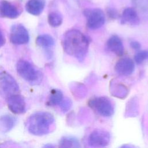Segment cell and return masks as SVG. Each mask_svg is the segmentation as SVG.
Returning a JSON list of instances; mask_svg holds the SVG:
<instances>
[{
    "instance_id": "9c48e42d",
    "label": "cell",
    "mask_w": 148,
    "mask_h": 148,
    "mask_svg": "<svg viewBox=\"0 0 148 148\" xmlns=\"http://www.w3.org/2000/svg\"><path fill=\"white\" fill-rule=\"evenodd\" d=\"M114 69L119 75L127 76L134 72L135 64L132 59L128 57H124L116 62Z\"/></svg>"
},
{
    "instance_id": "52a82bcc",
    "label": "cell",
    "mask_w": 148,
    "mask_h": 148,
    "mask_svg": "<svg viewBox=\"0 0 148 148\" xmlns=\"http://www.w3.org/2000/svg\"><path fill=\"white\" fill-rule=\"evenodd\" d=\"M110 134L106 131L95 130L89 135L87 139L88 144L91 147H103L110 142Z\"/></svg>"
},
{
    "instance_id": "5b68a950",
    "label": "cell",
    "mask_w": 148,
    "mask_h": 148,
    "mask_svg": "<svg viewBox=\"0 0 148 148\" xmlns=\"http://www.w3.org/2000/svg\"><path fill=\"white\" fill-rule=\"evenodd\" d=\"M18 91L19 87L14 79L6 72H0V95L8 98Z\"/></svg>"
},
{
    "instance_id": "3957f363",
    "label": "cell",
    "mask_w": 148,
    "mask_h": 148,
    "mask_svg": "<svg viewBox=\"0 0 148 148\" xmlns=\"http://www.w3.org/2000/svg\"><path fill=\"white\" fill-rule=\"evenodd\" d=\"M17 71L23 79L32 84L39 83L42 79L41 72L25 60H20L17 62Z\"/></svg>"
},
{
    "instance_id": "603a6c76",
    "label": "cell",
    "mask_w": 148,
    "mask_h": 148,
    "mask_svg": "<svg viewBox=\"0 0 148 148\" xmlns=\"http://www.w3.org/2000/svg\"><path fill=\"white\" fill-rule=\"evenodd\" d=\"M59 105L60 106L62 111L66 112L71 108L72 106V102L69 98H64Z\"/></svg>"
},
{
    "instance_id": "9a60e30c",
    "label": "cell",
    "mask_w": 148,
    "mask_h": 148,
    "mask_svg": "<svg viewBox=\"0 0 148 148\" xmlns=\"http://www.w3.org/2000/svg\"><path fill=\"white\" fill-rule=\"evenodd\" d=\"M110 91L112 95L117 98H124L128 94V90L124 85L116 83L113 80L110 84Z\"/></svg>"
},
{
    "instance_id": "cb8c5ba5",
    "label": "cell",
    "mask_w": 148,
    "mask_h": 148,
    "mask_svg": "<svg viewBox=\"0 0 148 148\" xmlns=\"http://www.w3.org/2000/svg\"><path fill=\"white\" fill-rule=\"evenodd\" d=\"M132 2L138 8L142 10L148 9V0H132Z\"/></svg>"
},
{
    "instance_id": "2e32d148",
    "label": "cell",
    "mask_w": 148,
    "mask_h": 148,
    "mask_svg": "<svg viewBox=\"0 0 148 148\" xmlns=\"http://www.w3.org/2000/svg\"><path fill=\"white\" fill-rule=\"evenodd\" d=\"M139 104L137 98H131L127 104L125 113L127 117L136 116L138 114Z\"/></svg>"
},
{
    "instance_id": "7c38bea8",
    "label": "cell",
    "mask_w": 148,
    "mask_h": 148,
    "mask_svg": "<svg viewBox=\"0 0 148 148\" xmlns=\"http://www.w3.org/2000/svg\"><path fill=\"white\" fill-rule=\"evenodd\" d=\"M108 49L117 56H123L124 51V45L121 39L117 35L112 36L107 41Z\"/></svg>"
},
{
    "instance_id": "277c9868",
    "label": "cell",
    "mask_w": 148,
    "mask_h": 148,
    "mask_svg": "<svg viewBox=\"0 0 148 148\" xmlns=\"http://www.w3.org/2000/svg\"><path fill=\"white\" fill-rule=\"evenodd\" d=\"M88 105L103 117H110L114 113L113 104L112 101L106 97L93 98L88 101Z\"/></svg>"
},
{
    "instance_id": "7a4b0ae2",
    "label": "cell",
    "mask_w": 148,
    "mask_h": 148,
    "mask_svg": "<svg viewBox=\"0 0 148 148\" xmlns=\"http://www.w3.org/2000/svg\"><path fill=\"white\" fill-rule=\"evenodd\" d=\"M54 121V117L51 113L47 112H38L28 117L26 126L31 134L41 136L49 133Z\"/></svg>"
},
{
    "instance_id": "484cf974",
    "label": "cell",
    "mask_w": 148,
    "mask_h": 148,
    "mask_svg": "<svg viewBox=\"0 0 148 148\" xmlns=\"http://www.w3.org/2000/svg\"><path fill=\"white\" fill-rule=\"evenodd\" d=\"M5 42V39L3 36V33L2 32L1 30L0 29V47H2Z\"/></svg>"
},
{
    "instance_id": "5bb4252c",
    "label": "cell",
    "mask_w": 148,
    "mask_h": 148,
    "mask_svg": "<svg viewBox=\"0 0 148 148\" xmlns=\"http://www.w3.org/2000/svg\"><path fill=\"white\" fill-rule=\"evenodd\" d=\"M45 3V0H28L25 4V9L31 14L38 16L43 10Z\"/></svg>"
},
{
    "instance_id": "e0dca14e",
    "label": "cell",
    "mask_w": 148,
    "mask_h": 148,
    "mask_svg": "<svg viewBox=\"0 0 148 148\" xmlns=\"http://www.w3.org/2000/svg\"><path fill=\"white\" fill-rule=\"evenodd\" d=\"M14 124V118L10 115H4L0 117V128L5 132L10 131Z\"/></svg>"
},
{
    "instance_id": "ba28073f",
    "label": "cell",
    "mask_w": 148,
    "mask_h": 148,
    "mask_svg": "<svg viewBox=\"0 0 148 148\" xmlns=\"http://www.w3.org/2000/svg\"><path fill=\"white\" fill-rule=\"evenodd\" d=\"M11 42L15 45H23L28 43L29 36L27 29L21 24H15L10 30Z\"/></svg>"
},
{
    "instance_id": "ffe728a7",
    "label": "cell",
    "mask_w": 148,
    "mask_h": 148,
    "mask_svg": "<svg viewBox=\"0 0 148 148\" xmlns=\"http://www.w3.org/2000/svg\"><path fill=\"white\" fill-rule=\"evenodd\" d=\"M48 23L53 27H57L62 23V16L57 12H52L48 15Z\"/></svg>"
},
{
    "instance_id": "d6986e66",
    "label": "cell",
    "mask_w": 148,
    "mask_h": 148,
    "mask_svg": "<svg viewBox=\"0 0 148 148\" xmlns=\"http://www.w3.org/2000/svg\"><path fill=\"white\" fill-rule=\"evenodd\" d=\"M64 99L62 92L57 89L53 90L51 91L49 100L48 105L50 106H56L59 105Z\"/></svg>"
},
{
    "instance_id": "6da1fadb",
    "label": "cell",
    "mask_w": 148,
    "mask_h": 148,
    "mask_svg": "<svg viewBox=\"0 0 148 148\" xmlns=\"http://www.w3.org/2000/svg\"><path fill=\"white\" fill-rule=\"evenodd\" d=\"M89 44L88 38L75 29L66 31L62 39V45L66 53L80 61H83L86 57Z\"/></svg>"
},
{
    "instance_id": "8fae6325",
    "label": "cell",
    "mask_w": 148,
    "mask_h": 148,
    "mask_svg": "<svg viewBox=\"0 0 148 148\" xmlns=\"http://www.w3.org/2000/svg\"><path fill=\"white\" fill-rule=\"evenodd\" d=\"M9 109L15 114H20L25 110V102L24 98L18 94H14L7 98Z\"/></svg>"
},
{
    "instance_id": "ac0fdd59",
    "label": "cell",
    "mask_w": 148,
    "mask_h": 148,
    "mask_svg": "<svg viewBox=\"0 0 148 148\" xmlns=\"http://www.w3.org/2000/svg\"><path fill=\"white\" fill-rule=\"evenodd\" d=\"M36 42L38 46L43 48H49L54 45V39L47 34H43L38 36Z\"/></svg>"
},
{
    "instance_id": "d4e9b609",
    "label": "cell",
    "mask_w": 148,
    "mask_h": 148,
    "mask_svg": "<svg viewBox=\"0 0 148 148\" xmlns=\"http://www.w3.org/2000/svg\"><path fill=\"white\" fill-rule=\"evenodd\" d=\"M130 46L131 47L134 49V50H138L140 48V44L137 42V41H135V40H132L130 42Z\"/></svg>"
},
{
    "instance_id": "4fadbf2b",
    "label": "cell",
    "mask_w": 148,
    "mask_h": 148,
    "mask_svg": "<svg viewBox=\"0 0 148 148\" xmlns=\"http://www.w3.org/2000/svg\"><path fill=\"white\" fill-rule=\"evenodd\" d=\"M121 22L122 24H127L132 25H138L139 23V18L136 11L132 8L125 9L121 14Z\"/></svg>"
},
{
    "instance_id": "30bf717a",
    "label": "cell",
    "mask_w": 148,
    "mask_h": 148,
    "mask_svg": "<svg viewBox=\"0 0 148 148\" xmlns=\"http://www.w3.org/2000/svg\"><path fill=\"white\" fill-rule=\"evenodd\" d=\"M20 11L14 4L6 0L0 1V16L9 18H16L19 16Z\"/></svg>"
},
{
    "instance_id": "7402d4cb",
    "label": "cell",
    "mask_w": 148,
    "mask_h": 148,
    "mask_svg": "<svg viewBox=\"0 0 148 148\" xmlns=\"http://www.w3.org/2000/svg\"><path fill=\"white\" fill-rule=\"evenodd\" d=\"M134 60L137 64H142L148 60V50L138 51L135 55Z\"/></svg>"
},
{
    "instance_id": "8992f818",
    "label": "cell",
    "mask_w": 148,
    "mask_h": 148,
    "mask_svg": "<svg viewBox=\"0 0 148 148\" xmlns=\"http://www.w3.org/2000/svg\"><path fill=\"white\" fill-rule=\"evenodd\" d=\"M84 14L87 18V25L91 29H98L105 23V14L100 9H87L85 10Z\"/></svg>"
},
{
    "instance_id": "44dd1931",
    "label": "cell",
    "mask_w": 148,
    "mask_h": 148,
    "mask_svg": "<svg viewBox=\"0 0 148 148\" xmlns=\"http://www.w3.org/2000/svg\"><path fill=\"white\" fill-rule=\"evenodd\" d=\"M61 147H80L78 140L72 137H63L60 142Z\"/></svg>"
}]
</instances>
